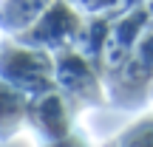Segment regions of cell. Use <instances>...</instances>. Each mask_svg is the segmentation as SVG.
Here are the masks:
<instances>
[{
    "instance_id": "6da1fadb",
    "label": "cell",
    "mask_w": 153,
    "mask_h": 147,
    "mask_svg": "<svg viewBox=\"0 0 153 147\" xmlns=\"http://www.w3.org/2000/svg\"><path fill=\"white\" fill-rule=\"evenodd\" d=\"M26 108L28 105L23 102V93L0 82V139H9L20 127V122L26 119Z\"/></svg>"
}]
</instances>
